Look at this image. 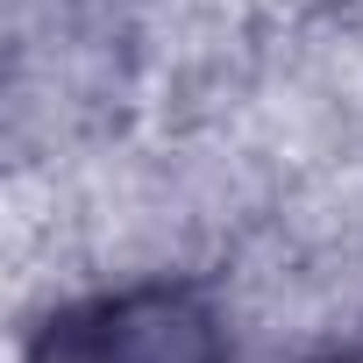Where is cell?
Segmentation results:
<instances>
[{
  "mask_svg": "<svg viewBox=\"0 0 363 363\" xmlns=\"http://www.w3.org/2000/svg\"><path fill=\"white\" fill-rule=\"evenodd\" d=\"M221 356H228L221 313L171 278H135L72 299L29 342V363H221Z\"/></svg>",
  "mask_w": 363,
  "mask_h": 363,
  "instance_id": "cell-1",
  "label": "cell"
}]
</instances>
